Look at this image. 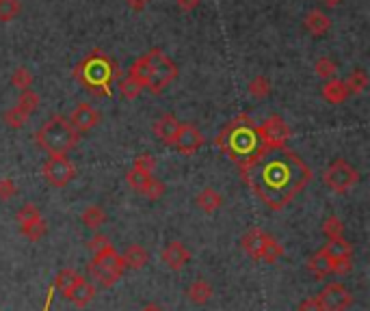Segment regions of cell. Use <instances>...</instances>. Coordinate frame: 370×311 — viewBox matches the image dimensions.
Returning <instances> with one entry per match:
<instances>
[{"label":"cell","instance_id":"obj_22","mask_svg":"<svg viewBox=\"0 0 370 311\" xmlns=\"http://www.w3.org/2000/svg\"><path fill=\"white\" fill-rule=\"evenodd\" d=\"M97 294V290H95V285L91 283V281H87V279H83L76 288H74V292L69 294V300L76 305V307H87L91 300H93V296Z\"/></svg>","mask_w":370,"mask_h":311},{"label":"cell","instance_id":"obj_2","mask_svg":"<svg viewBox=\"0 0 370 311\" xmlns=\"http://www.w3.org/2000/svg\"><path fill=\"white\" fill-rule=\"evenodd\" d=\"M217 145L224 149L228 158L234 160L240 169L247 167L252 160H256L266 149L260 139L258 125L247 115L236 117L234 121H230L224 130H221Z\"/></svg>","mask_w":370,"mask_h":311},{"label":"cell","instance_id":"obj_32","mask_svg":"<svg viewBox=\"0 0 370 311\" xmlns=\"http://www.w3.org/2000/svg\"><path fill=\"white\" fill-rule=\"evenodd\" d=\"M119 91L123 97H128V99H135L139 97V93L143 91V85L139 81H135L132 76H126V78H121L119 81Z\"/></svg>","mask_w":370,"mask_h":311},{"label":"cell","instance_id":"obj_4","mask_svg":"<svg viewBox=\"0 0 370 311\" xmlns=\"http://www.w3.org/2000/svg\"><path fill=\"white\" fill-rule=\"evenodd\" d=\"M37 145L48 151L50 156H65L78 143V132L71 127V123L65 117H53L48 119L35 134Z\"/></svg>","mask_w":370,"mask_h":311},{"label":"cell","instance_id":"obj_34","mask_svg":"<svg viewBox=\"0 0 370 311\" xmlns=\"http://www.w3.org/2000/svg\"><path fill=\"white\" fill-rule=\"evenodd\" d=\"M247 89H249V95H254L256 99H264L270 93V83H268V78H264V76H256Z\"/></svg>","mask_w":370,"mask_h":311},{"label":"cell","instance_id":"obj_36","mask_svg":"<svg viewBox=\"0 0 370 311\" xmlns=\"http://www.w3.org/2000/svg\"><path fill=\"white\" fill-rule=\"evenodd\" d=\"M150 179H152V175L141 173V171H137V169H130V171L126 173V181H128V184H130L137 193H143L145 186H147V181H150Z\"/></svg>","mask_w":370,"mask_h":311},{"label":"cell","instance_id":"obj_31","mask_svg":"<svg viewBox=\"0 0 370 311\" xmlns=\"http://www.w3.org/2000/svg\"><path fill=\"white\" fill-rule=\"evenodd\" d=\"M37 219H41V214H39V210H37L35 203H24L20 210H18V214H15V221H18L20 227H22V225H29V223H33V221H37Z\"/></svg>","mask_w":370,"mask_h":311},{"label":"cell","instance_id":"obj_43","mask_svg":"<svg viewBox=\"0 0 370 311\" xmlns=\"http://www.w3.org/2000/svg\"><path fill=\"white\" fill-rule=\"evenodd\" d=\"M297 311H323V309H320V303H318V298H316V296H312V298H306V300H301V305L297 307Z\"/></svg>","mask_w":370,"mask_h":311},{"label":"cell","instance_id":"obj_12","mask_svg":"<svg viewBox=\"0 0 370 311\" xmlns=\"http://www.w3.org/2000/svg\"><path fill=\"white\" fill-rule=\"evenodd\" d=\"M174 145L180 153L191 156V153H195L197 149H202L206 145V139L202 134V130H197L193 123H180V130L176 134Z\"/></svg>","mask_w":370,"mask_h":311},{"label":"cell","instance_id":"obj_1","mask_svg":"<svg viewBox=\"0 0 370 311\" xmlns=\"http://www.w3.org/2000/svg\"><path fill=\"white\" fill-rule=\"evenodd\" d=\"M249 186L270 210H282L297 197L312 179V169L297 153L278 147L264 149L256 160L240 169Z\"/></svg>","mask_w":370,"mask_h":311},{"label":"cell","instance_id":"obj_13","mask_svg":"<svg viewBox=\"0 0 370 311\" xmlns=\"http://www.w3.org/2000/svg\"><path fill=\"white\" fill-rule=\"evenodd\" d=\"M67 121L71 123V127L76 130V132H87V130L100 123V113H97L91 104H78V106L71 111Z\"/></svg>","mask_w":370,"mask_h":311},{"label":"cell","instance_id":"obj_18","mask_svg":"<svg viewBox=\"0 0 370 311\" xmlns=\"http://www.w3.org/2000/svg\"><path fill=\"white\" fill-rule=\"evenodd\" d=\"M186 294H189V300L191 303H195V305H206L210 298H212V285L206 281V279H197V281H193L191 285H189V290H186Z\"/></svg>","mask_w":370,"mask_h":311},{"label":"cell","instance_id":"obj_16","mask_svg":"<svg viewBox=\"0 0 370 311\" xmlns=\"http://www.w3.org/2000/svg\"><path fill=\"white\" fill-rule=\"evenodd\" d=\"M303 29L312 35V37H323L329 29H331V20L329 15H325L323 11H310L303 20Z\"/></svg>","mask_w":370,"mask_h":311},{"label":"cell","instance_id":"obj_38","mask_svg":"<svg viewBox=\"0 0 370 311\" xmlns=\"http://www.w3.org/2000/svg\"><path fill=\"white\" fill-rule=\"evenodd\" d=\"M141 195H145L147 199L156 201V199H160V197L165 195V184H163L160 179H156V177L152 175V179L147 181V186H145V191H143Z\"/></svg>","mask_w":370,"mask_h":311},{"label":"cell","instance_id":"obj_27","mask_svg":"<svg viewBox=\"0 0 370 311\" xmlns=\"http://www.w3.org/2000/svg\"><path fill=\"white\" fill-rule=\"evenodd\" d=\"M344 85H347L349 93H353V95L364 93L366 87H368V74L364 69H353L347 81H344Z\"/></svg>","mask_w":370,"mask_h":311},{"label":"cell","instance_id":"obj_26","mask_svg":"<svg viewBox=\"0 0 370 311\" xmlns=\"http://www.w3.org/2000/svg\"><path fill=\"white\" fill-rule=\"evenodd\" d=\"M128 76H132L135 81H139L143 87L147 85V81H150V57L147 55H143V57H139L135 63H132V67H130V74Z\"/></svg>","mask_w":370,"mask_h":311},{"label":"cell","instance_id":"obj_28","mask_svg":"<svg viewBox=\"0 0 370 311\" xmlns=\"http://www.w3.org/2000/svg\"><path fill=\"white\" fill-rule=\"evenodd\" d=\"M37 104H39V95H37L35 91L27 89V91H22V95H20L18 109H20L24 115H29V117H31V115L37 111Z\"/></svg>","mask_w":370,"mask_h":311},{"label":"cell","instance_id":"obj_47","mask_svg":"<svg viewBox=\"0 0 370 311\" xmlns=\"http://www.w3.org/2000/svg\"><path fill=\"white\" fill-rule=\"evenodd\" d=\"M141 311H163V309H160L158 305H147V307H143Z\"/></svg>","mask_w":370,"mask_h":311},{"label":"cell","instance_id":"obj_33","mask_svg":"<svg viewBox=\"0 0 370 311\" xmlns=\"http://www.w3.org/2000/svg\"><path fill=\"white\" fill-rule=\"evenodd\" d=\"M323 233L329 240L342 238L344 236V223L338 216H327L325 223H323Z\"/></svg>","mask_w":370,"mask_h":311},{"label":"cell","instance_id":"obj_37","mask_svg":"<svg viewBox=\"0 0 370 311\" xmlns=\"http://www.w3.org/2000/svg\"><path fill=\"white\" fill-rule=\"evenodd\" d=\"M132 169H137V171H141V173H147V175H152L154 169H156V158H154L152 153H141V156H137V158H135Z\"/></svg>","mask_w":370,"mask_h":311},{"label":"cell","instance_id":"obj_30","mask_svg":"<svg viewBox=\"0 0 370 311\" xmlns=\"http://www.w3.org/2000/svg\"><path fill=\"white\" fill-rule=\"evenodd\" d=\"M11 85L20 91H27L33 87V74L27 67H18L11 76Z\"/></svg>","mask_w":370,"mask_h":311},{"label":"cell","instance_id":"obj_21","mask_svg":"<svg viewBox=\"0 0 370 311\" xmlns=\"http://www.w3.org/2000/svg\"><path fill=\"white\" fill-rule=\"evenodd\" d=\"M320 93H323V97L329 104H342L344 99L351 95L349 89H347V85H344V81H338V78H336V81H334V78H331V81H327Z\"/></svg>","mask_w":370,"mask_h":311},{"label":"cell","instance_id":"obj_24","mask_svg":"<svg viewBox=\"0 0 370 311\" xmlns=\"http://www.w3.org/2000/svg\"><path fill=\"white\" fill-rule=\"evenodd\" d=\"M195 203L202 207L204 212H208V214H212V212H217L221 205H224V197H221L214 188H204L200 195H197V199H195Z\"/></svg>","mask_w":370,"mask_h":311},{"label":"cell","instance_id":"obj_40","mask_svg":"<svg viewBox=\"0 0 370 311\" xmlns=\"http://www.w3.org/2000/svg\"><path fill=\"white\" fill-rule=\"evenodd\" d=\"M27 121H29V115H24L18 106L5 113V123H7L9 127H13V130L22 127V125L27 123Z\"/></svg>","mask_w":370,"mask_h":311},{"label":"cell","instance_id":"obj_20","mask_svg":"<svg viewBox=\"0 0 370 311\" xmlns=\"http://www.w3.org/2000/svg\"><path fill=\"white\" fill-rule=\"evenodd\" d=\"M308 270H310L316 279H325V277L331 275V259L318 249V251L308 259Z\"/></svg>","mask_w":370,"mask_h":311},{"label":"cell","instance_id":"obj_41","mask_svg":"<svg viewBox=\"0 0 370 311\" xmlns=\"http://www.w3.org/2000/svg\"><path fill=\"white\" fill-rule=\"evenodd\" d=\"M18 195V186H15V181L9 179V177H3L0 179V199L3 201H9Z\"/></svg>","mask_w":370,"mask_h":311},{"label":"cell","instance_id":"obj_44","mask_svg":"<svg viewBox=\"0 0 370 311\" xmlns=\"http://www.w3.org/2000/svg\"><path fill=\"white\" fill-rule=\"evenodd\" d=\"M176 3L182 11H193L197 5H200V0H176Z\"/></svg>","mask_w":370,"mask_h":311},{"label":"cell","instance_id":"obj_15","mask_svg":"<svg viewBox=\"0 0 370 311\" xmlns=\"http://www.w3.org/2000/svg\"><path fill=\"white\" fill-rule=\"evenodd\" d=\"M178 130H180V121L176 119V115H171V113H165L154 123V134L165 145H174Z\"/></svg>","mask_w":370,"mask_h":311},{"label":"cell","instance_id":"obj_45","mask_svg":"<svg viewBox=\"0 0 370 311\" xmlns=\"http://www.w3.org/2000/svg\"><path fill=\"white\" fill-rule=\"evenodd\" d=\"M147 3H150V0H126V5H128L130 9H135V11L145 9V7H147Z\"/></svg>","mask_w":370,"mask_h":311},{"label":"cell","instance_id":"obj_7","mask_svg":"<svg viewBox=\"0 0 370 311\" xmlns=\"http://www.w3.org/2000/svg\"><path fill=\"white\" fill-rule=\"evenodd\" d=\"M147 57H150V81H147V91L158 95L163 93V89H167L171 83L176 81L178 76V65L171 61L163 50H150L147 52Z\"/></svg>","mask_w":370,"mask_h":311},{"label":"cell","instance_id":"obj_14","mask_svg":"<svg viewBox=\"0 0 370 311\" xmlns=\"http://www.w3.org/2000/svg\"><path fill=\"white\" fill-rule=\"evenodd\" d=\"M191 259V251L180 242V240H171L165 249H163V262L171 268V270H182Z\"/></svg>","mask_w":370,"mask_h":311},{"label":"cell","instance_id":"obj_10","mask_svg":"<svg viewBox=\"0 0 370 311\" xmlns=\"http://www.w3.org/2000/svg\"><path fill=\"white\" fill-rule=\"evenodd\" d=\"M258 132H260V139L264 143L266 149H278V147H286L288 139H290V125L280 117V115H273L268 117L262 125H258Z\"/></svg>","mask_w":370,"mask_h":311},{"label":"cell","instance_id":"obj_8","mask_svg":"<svg viewBox=\"0 0 370 311\" xmlns=\"http://www.w3.org/2000/svg\"><path fill=\"white\" fill-rule=\"evenodd\" d=\"M323 179H325V186L329 191L342 195V193H349L353 186L359 184V171L351 163L338 158V160L329 163V167L323 173Z\"/></svg>","mask_w":370,"mask_h":311},{"label":"cell","instance_id":"obj_29","mask_svg":"<svg viewBox=\"0 0 370 311\" xmlns=\"http://www.w3.org/2000/svg\"><path fill=\"white\" fill-rule=\"evenodd\" d=\"M20 231H22V236H27L29 240L35 242V240H39L41 236H46L48 225H46L43 219H37V221H33V223H29V225H22Z\"/></svg>","mask_w":370,"mask_h":311},{"label":"cell","instance_id":"obj_46","mask_svg":"<svg viewBox=\"0 0 370 311\" xmlns=\"http://www.w3.org/2000/svg\"><path fill=\"white\" fill-rule=\"evenodd\" d=\"M340 3H342V0H323L325 7H336V5H340Z\"/></svg>","mask_w":370,"mask_h":311},{"label":"cell","instance_id":"obj_3","mask_svg":"<svg viewBox=\"0 0 370 311\" xmlns=\"http://www.w3.org/2000/svg\"><path fill=\"white\" fill-rule=\"evenodd\" d=\"M74 76H76V81H81V85L89 93L109 97L113 78H115V63H111V59H107L102 52L95 50L74 69Z\"/></svg>","mask_w":370,"mask_h":311},{"label":"cell","instance_id":"obj_5","mask_svg":"<svg viewBox=\"0 0 370 311\" xmlns=\"http://www.w3.org/2000/svg\"><path fill=\"white\" fill-rule=\"evenodd\" d=\"M123 270H126V266H123V259L115 251L113 244L107 247L100 253H95L93 259L87 264V275L93 277V281L104 285V288H111V285H115L121 279Z\"/></svg>","mask_w":370,"mask_h":311},{"label":"cell","instance_id":"obj_19","mask_svg":"<svg viewBox=\"0 0 370 311\" xmlns=\"http://www.w3.org/2000/svg\"><path fill=\"white\" fill-rule=\"evenodd\" d=\"M123 259V266L130 268V270H141L145 264H147V259H150V253H147L141 244H132L126 249V253L121 255Z\"/></svg>","mask_w":370,"mask_h":311},{"label":"cell","instance_id":"obj_9","mask_svg":"<svg viewBox=\"0 0 370 311\" xmlns=\"http://www.w3.org/2000/svg\"><path fill=\"white\" fill-rule=\"evenodd\" d=\"M43 177L50 186L65 188L69 181L76 177V169L65 158V156H50L43 165Z\"/></svg>","mask_w":370,"mask_h":311},{"label":"cell","instance_id":"obj_6","mask_svg":"<svg viewBox=\"0 0 370 311\" xmlns=\"http://www.w3.org/2000/svg\"><path fill=\"white\" fill-rule=\"evenodd\" d=\"M240 244H242L245 253L249 255L252 259H256V262L275 264V262H280V257L284 255L282 244L273 236H270V233H266V231H262L258 227L247 231L242 236V240H240Z\"/></svg>","mask_w":370,"mask_h":311},{"label":"cell","instance_id":"obj_42","mask_svg":"<svg viewBox=\"0 0 370 311\" xmlns=\"http://www.w3.org/2000/svg\"><path fill=\"white\" fill-rule=\"evenodd\" d=\"M107 247H111V240H109V236H104V233H95V236L89 240V249L93 251V255L104 251Z\"/></svg>","mask_w":370,"mask_h":311},{"label":"cell","instance_id":"obj_25","mask_svg":"<svg viewBox=\"0 0 370 311\" xmlns=\"http://www.w3.org/2000/svg\"><path fill=\"white\" fill-rule=\"evenodd\" d=\"M104 221H107V214H104V210H102L100 205H89L87 210L83 212V225L87 229L97 231V229L104 225Z\"/></svg>","mask_w":370,"mask_h":311},{"label":"cell","instance_id":"obj_17","mask_svg":"<svg viewBox=\"0 0 370 311\" xmlns=\"http://www.w3.org/2000/svg\"><path fill=\"white\" fill-rule=\"evenodd\" d=\"M83 279H85V277H81L78 270L63 268V270H59L57 277H55V288H57L65 298H69V294L74 292V288H76V285H78Z\"/></svg>","mask_w":370,"mask_h":311},{"label":"cell","instance_id":"obj_39","mask_svg":"<svg viewBox=\"0 0 370 311\" xmlns=\"http://www.w3.org/2000/svg\"><path fill=\"white\" fill-rule=\"evenodd\" d=\"M20 13V3L18 0H0V20L7 22L13 20Z\"/></svg>","mask_w":370,"mask_h":311},{"label":"cell","instance_id":"obj_35","mask_svg":"<svg viewBox=\"0 0 370 311\" xmlns=\"http://www.w3.org/2000/svg\"><path fill=\"white\" fill-rule=\"evenodd\" d=\"M314 71H316L318 78H325V81H331V78L336 76V71H338V65H336L331 59L323 57V59H318V61L314 63Z\"/></svg>","mask_w":370,"mask_h":311},{"label":"cell","instance_id":"obj_23","mask_svg":"<svg viewBox=\"0 0 370 311\" xmlns=\"http://www.w3.org/2000/svg\"><path fill=\"white\" fill-rule=\"evenodd\" d=\"M320 251H323L329 259H353V247L344 238L329 240Z\"/></svg>","mask_w":370,"mask_h":311},{"label":"cell","instance_id":"obj_11","mask_svg":"<svg viewBox=\"0 0 370 311\" xmlns=\"http://www.w3.org/2000/svg\"><path fill=\"white\" fill-rule=\"evenodd\" d=\"M316 298L323 311H347L353 305V294L342 283H327Z\"/></svg>","mask_w":370,"mask_h":311}]
</instances>
